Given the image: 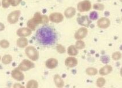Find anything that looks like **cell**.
<instances>
[{"instance_id": "1", "label": "cell", "mask_w": 122, "mask_h": 88, "mask_svg": "<svg viewBox=\"0 0 122 88\" xmlns=\"http://www.w3.org/2000/svg\"><path fill=\"white\" fill-rule=\"evenodd\" d=\"M37 41L42 45H51L55 42L57 35L55 31L50 26H43L39 28L36 33Z\"/></svg>"}, {"instance_id": "2", "label": "cell", "mask_w": 122, "mask_h": 88, "mask_svg": "<svg viewBox=\"0 0 122 88\" xmlns=\"http://www.w3.org/2000/svg\"><path fill=\"white\" fill-rule=\"evenodd\" d=\"M25 53L27 56L32 61H36L39 59L38 51L32 46H29L27 47L25 50Z\"/></svg>"}, {"instance_id": "3", "label": "cell", "mask_w": 122, "mask_h": 88, "mask_svg": "<svg viewBox=\"0 0 122 88\" xmlns=\"http://www.w3.org/2000/svg\"><path fill=\"white\" fill-rule=\"evenodd\" d=\"M34 67V64L31 61L27 59H24L20 63L18 66V68L22 71H27Z\"/></svg>"}, {"instance_id": "4", "label": "cell", "mask_w": 122, "mask_h": 88, "mask_svg": "<svg viewBox=\"0 0 122 88\" xmlns=\"http://www.w3.org/2000/svg\"><path fill=\"white\" fill-rule=\"evenodd\" d=\"M92 8V4L89 0H84L79 2L77 5V9L81 12H87Z\"/></svg>"}, {"instance_id": "5", "label": "cell", "mask_w": 122, "mask_h": 88, "mask_svg": "<svg viewBox=\"0 0 122 88\" xmlns=\"http://www.w3.org/2000/svg\"><path fill=\"white\" fill-rule=\"evenodd\" d=\"M21 12L19 10H13L10 12L8 16V21L10 24H15L19 21Z\"/></svg>"}, {"instance_id": "6", "label": "cell", "mask_w": 122, "mask_h": 88, "mask_svg": "<svg viewBox=\"0 0 122 88\" xmlns=\"http://www.w3.org/2000/svg\"><path fill=\"white\" fill-rule=\"evenodd\" d=\"M49 19L51 20V22L59 23L63 20L64 16L61 13L59 12H53V13H51L49 17Z\"/></svg>"}, {"instance_id": "7", "label": "cell", "mask_w": 122, "mask_h": 88, "mask_svg": "<svg viewBox=\"0 0 122 88\" xmlns=\"http://www.w3.org/2000/svg\"><path fill=\"white\" fill-rule=\"evenodd\" d=\"M11 75L13 79H15L17 81H22L24 79V75L23 73L22 72V71H21L20 69L18 68V67L12 70Z\"/></svg>"}, {"instance_id": "8", "label": "cell", "mask_w": 122, "mask_h": 88, "mask_svg": "<svg viewBox=\"0 0 122 88\" xmlns=\"http://www.w3.org/2000/svg\"><path fill=\"white\" fill-rule=\"evenodd\" d=\"M110 24V20L107 17H101L97 21V26L102 29H105V28L109 27Z\"/></svg>"}, {"instance_id": "9", "label": "cell", "mask_w": 122, "mask_h": 88, "mask_svg": "<svg viewBox=\"0 0 122 88\" xmlns=\"http://www.w3.org/2000/svg\"><path fill=\"white\" fill-rule=\"evenodd\" d=\"M87 33L88 30L86 28H81L75 32L74 36H75V38L77 40H82L86 37L87 35Z\"/></svg>"}, {"instance_id": "10", "label": "cell", "mask_w": 122, "mask_h": 88, "mask_svg": "<svg viewBox=\"0 0 122 88\" xmlns=\"http://www.w3.org/2000/svg\"><path fill=\"white\" fill-rule=\"evenodd\" d=\"M77 21L78 24L84 27H89L92 23V20L87 16H82L78 17L77 19Z\"/></svg>"}, {"instance_id": "11", "label": "cell", "mask_w": 122, "mask_h": 88, "mask_svg": "<svg viewBox=\"0 0 122 88\" xmlns=\"http://www.w3.org/2000/svg\"><path fill=\"white\" fill-rule=\"evenodd\" d=\"M78 62L75 57H68L65 60V65L69 68H73L78 65Z\"/></svg>"}, {"instance_id": "12", "label": "cell", "mask_w": 122, "mask_h": 88, "mask_svg": "<svg viewBox=\"0 0 122 88\" xmlns=\"http://www.w3.org/2000/svg\"><path fill=\"white\" fill-rule=\"evenodd\" d=\"M16 33L17 36L20 37H25L31 34L32 30L28 28H20L17 30Z\"/></svg>"}, {"instance_id": "13", "label": "cell", "mask_w": 122, "mask_h": 88, "mask_svg": "<svg viewBox=\"0 0 122 88\" xmlns=\"http://www.w3.org/2000/svg\"><path fill=\"white\" fill-rule=\"evenodd\" d=\"M46 67L49 69L55 68L58 65V60L55 58H50L45 63Z\"/></svg>"}, {"instance_id": "14", "label": "cell", "mask_w": 122, "mask_h": 88, "mask_svg": "<svg viewBox=\"0 0 122 88\" xmlns=\"http://www.w3.org/2000/svg\"><path fill=\"white\" fill-rule=\"evenodd\" d=\"M112 70L113 68H112V66H109V65H106L100 69L99 71V74L102 76H105V75L110 74L112 71Z\"/></svg>"}, {"instance_id": "15", "label": "cell", "mask_w": 122, "mask_h": 88, "mask_svg": "<svg viewBox=\"0 0 122 88\" xmlns=\"http://www.w3.org/2000/svg\"><path fill=\"white\" fill-rule=\"evenodd\" d=\"M32 21L35 24L38 26V24H42V15L41 14L40 12H37L34 14L33 18L31 19Z\"/></svg>"}, {"instance_id": "16", "label": "cell", "mask_w": 122, "mask_h": 88, "mask_svg": "<svg viewBox=\"0 0 122 88\" xmlns=\"http://www.w3.org/2000/svg\"><path fill=\"white\" fill-rule=\"evenodd\" d=\"M54 82L55 85L57 88H63L64 86V82L62 78L58 74L55 75L54 77Z\"/></svg>"}, {"instance_id": "17", "label": "cell", "mask_w": 122, "mask_h": 88, "mask_svg": "<svg viewBox=\"0 0 122 88\" xmlns=\"http://www.w3.org/2000/svg\"><path fill=\"white\" fill-rule=\"evenodd\" d=\"M76 13V9L73 7H69L66 9L64 11V15L67 18H71L75 16Z\"/></svg>"}, {"instance_id": "18", "label": "cell", "mask_w": 122, "mask_h": 88, "mask_svg": "<svg viewBox=\"0 0 122 88\" xmlns=\"http://www.w3.org/2000/svg\"><path fill=\"white\" fill-rule=\"evenodd\" d=\"M28 40L25 37H20L17 41V45L19 48H24L28 45Z\"/></svg>"}, {"instance_id": "19", "label": "cell", "mask_w": 122, "mask_h": 88, "mask_svg": "<svg viewBox=\"0 0 122 88\" xmlns=\"http://www.w3.org/2000/svg\"><path fill=\"white\" fill-rule=\"evenodd\" d=\"M67 52L70 56H76L78 54V51L75 45H71L68 48Z\"/></svg>"}, {"instance_id": "20", "label": "cell", "mask_w": 122, "mask_h": 88, "mask_svg": "<svg viewBox=\"0 0 122 88\" xmlns=\"http://www.w3.org/2000/svg\"><path fill=\"white\" fill-rule=\"evenodd\" d=\"M2 63L3 64L7 65L10 64L12 61V57L10 55H5L2 57Z\"/></svg>"}, {"instance_id": "21", "label": "cell", "mask_w": 122, "mask_h": 88, "mask_svg": "<svg viewBox=\"0 0 122 88\" xmlns=\"http://www.w3.org/2000/svg\"><path fill=\"white\" fill-rule=\"evenodd\" d=\"M86 72L87 75H90V76H93V75H96L98 73V71L96 68L94 67H89L87 68L86 70Z\"/></svg>"}, {"instance_id": "22", "label": "cell", "mask_w": 122, "mask_h": 88, "mask_svg": "<svg viewBox=\"0 0 122 88\" xmlns=\"http://www.w3.org/2000/svg\"><path fill=\"white\" fill-rule=\"evenodd\" d=\"M38 87V83L35 80H30L27 82L26 88H37Z\"/></svg>"}, {"instance_id": "23", "label": "cell", "mask_w": 122, "mask_h": 88, "mask_svg": "<svg viewBox=\"0 0 122 88\" xmlns=\"http://www.w3.org/2000/svg\"><path fill=\"white\" fill-rule=\"evenodd\" d=\"M105 83H106V81H105V78L103 77H100L96 81V85L99 88L103 87L105 85Z\"/></svg>"}, {"instance_id": "24", "label": "cell", "mask_w": 122, "mask_h": 88, "mask_svg": "<svg viewBox=\"0 0 122 88\" xmlns=\"http://www.w3.org/2000/svg\"><path fill=\"white\" fill-rule=\"evenodd\" d=\"M75 47L77 48V49L81 50L85 48V44L83 41H82L81 40H79L76 41Z\"/></svg>"}, {"instance_id": "25", "label": "cell", "mask_w": 122, "mask_h": 88, "mask_svg": "<svg viewBox=\"0 0 122 88\" xmlns=\"http://www.w3.org/2000/svg\"><path fill=\"white\" fill-rule=\"evenodd\" d=\"M9 41L6 40H2L0 41V47L2 48L6 49L9 48Z\"/></svg>"}, {"instance_id": "26", "label": "cell", "mask_w": 122, "mask_h": 88, "mask_svg": "<svg viewBox=\"0 0 122 88\" xmlns=\"http://www.w3.org/2000/svg\"><path fill=\"white\" fill-rule=\"evenodd\" d=\"M27 25L28 28H30V30H35L36 28V27L37 26L36 24L34 23L31 19L28 20L27 21Z\"/></svg>"}, {"instance_id": "27", "label": "cell", "mask_w": 122, "mask_h": 88, "mask_svg": "<svg viewBox=\"0 0 122 88\" xmlns=\"http://www.w3.org/2000/svg\"><path fill=\"white\" fill-rule=\"evenodd\" d=\"M112 57L113 60H114L115 61L118 60L122 57V53L119 52H114L113 54H112Z\"/></svg>"}, {"instance_id": "28", "label": "cell", "mask_w": 122, "mask_h": 88, "mask_svg": "<svg viewBox=\"0 0 122 88\" xmlns=\"http://www.w3.org/2000/svg\"><path fill=\"white\" fill-rule=\"evenodd\" d=\"M56 50L59 53H64L66 52V48L63 47L62 45L58 44L56 47Z\"/></svg>"}, {"instance_id": "29", "label": "cell", "mask_w": 122, "mask_h": 88, "mask_svg": "<svg viewBox=\"0 0 122 88\" xmlns=\"http://www.w3.org/2000/svg\"><path fill=\"white\" fill-rule=\"evenodd\" d=\"M11 4V0H2V7L4 8H8L10 5Z\"/></svg>"}, {"instance_id": "30", "label": "cell", "mask_w": 122, "mask_h": 88, "mask_svg": "<svg viewBox=\"0 0 122 88\" xmlns=\"http://www.w3.org/2000/svg\"><path fill=\"white\" fill-rule=\"evenodd\" d=\"M93 8L98 10H102L104 9V5L102 4H95L93 5Z\"/></svg>"}, {"instance_id": "31", "label": "cell", "mask_w": 122, "mask_h": 88, "mask_svg": "<svg viewBox=\"0 0 122 88\" xmlns=\"http://www.w3.org/2000/svg\"><path fill=\"white\" fill-rule=\"evenodd\" d=\"M98 13L96 11H93L90 13V16H89V18H90V19L92 20H96L98 18Z\"/></svg>"}, {"instance_id": "32", "label": "cell", "mask_w": 122, "mask_h": 88, "mask_svg": "<svg viewBox=\"0 0 122 88\" xmlns=\"http://www.w3.org/2000/svg\"><path fill=\"white\" fill-rule=\"evenodd\" d=\"M22 0H11V4L10 5L13 6H17L21 3Z\"/></svg>"}, {"instance_id": "33", "label": "cell", "mask_w": 122, "mask_h": 88, "mask_svg": "<svg viewBox=\"0 0 122 88\" xmlns=\"http://www.w3.org/2000/svg\"><path fill=\"white\" fill-rule=\"evenodd\" d=\"M49 17L46 15H42V24H47L49 22Z\"/></svg>"}, {"instance_id": "34", "label": "cell", "mask_w": 122, "mask_h": 88, "mask_svg": "<svg viewBox=\"0 0 122 88\" xmlns=\"http://www.w3.org/2000/svg\"><path fill=\"white\" fill-rule=\"evenodd\" d=\"M5 30V26L2 23H0V31H2Z\"/></svg>"}, {"instance_id": "35", "label": "cell", "mask_w": 122, "mask_h": 88, "mask_svg": "<svg viewBox=\"0 0 122 88\" xmlns=\"http://www.w3.org/2000/svg\"><path fill=\"white\" fill-rule=\"evenodd\" d=\"M13 87L14 88H24V86L19 84V83H16L15 85H13Z\"/></svg>"}, {"instance_id": "36", "label": "cell", "mask_w": 122, "mask_h": 88, "mask_svg": "<svg viewBox=\"0 0 122 88\" xmlns=\"http://www.w3.org/2000/svg\"><path fill=\"white\" fill-rule=\"evenodd\" d=\"M0 60H1V56H0Z\"/></svg>"}, {"instance_id": "37", "label": "cell", "mask_w": 122, "mask_h": 88, "mask_svg": "<svg viewBox=\"0 0 122 88\" xmlns=\"http://www.w3.org/2000/svg\"><path fill=\"white\" fill-rule=\"evenodd\" d=\"M0 6H1V2H0Z\"/></svg>"}]
</instances>
